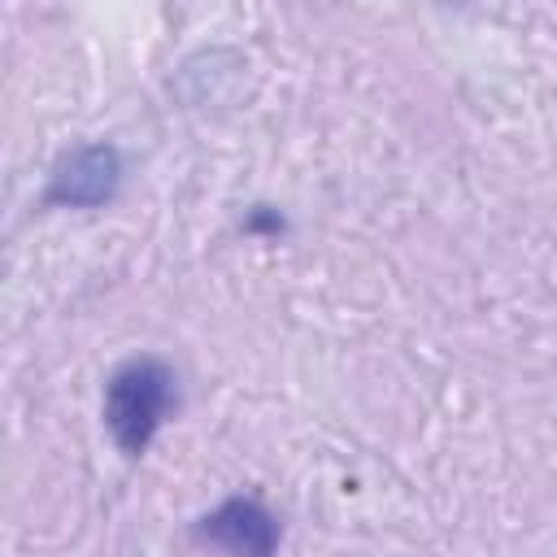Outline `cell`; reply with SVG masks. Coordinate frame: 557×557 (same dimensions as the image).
I'll use <instances>...</instances> for the list:
<instances>
[{"mask_svg": "<svg viewBox=\"0 0 557 557\" xmlns=\"http://www.w3.org/2000/svg\"><path fill=\"white\" fill-rule=\"evenodd\" d=\"M170 409H174V374L152 357L126 361L104 387V422L117 448L126 453H144Z\"/></svg>", "mask_w": 557, "mask_h": 557, "instance_id": "cell-1", "label": "cell"}, {"mask_svg": "<svg viewBox=\"0 0 557 557\" xmlns=\"http://www.w3.org/2000/svg\"><path fill=\"white\" fill-rule=\"evenodd\" d=\"M200 535L235 557H270L278 544V527L257 500H226L200 522Z\"/></svg>", "mask_w": 557, "mask_h": 557, "instance_id": "cell-2", "label": "cell"}, {"mask_svg": "<svg viewBox=\"0 0 557 557\" xmlns=\"http://www.w3.org/2000/svg\"><path fill=\"white\" fill-rule=\"evenodd\" d=\"M117 183V152L96 144L78 148L52 178V200L61 205H100Z\"/></svg>", "mask_w": 557, "mask_h": 557, "instance_id": "cell-3", "label": "cell"}]
</instances>
